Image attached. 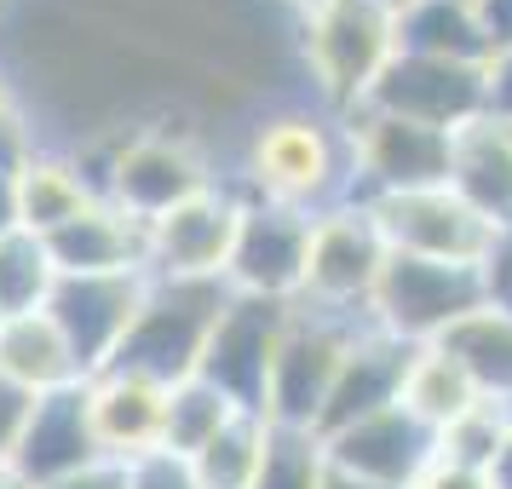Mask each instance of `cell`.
Here are the masks:
<instances>
[{"label": "cell", "mask_w": 512, "mask_h": 489, "mask_svg": "<svg viewBox=\"0 0 512 489\" xmlns=\"http://www.w3.org/2000/svg\"><path fill=\"white\" fill-rule=\"evenodd\" d=\"M242 196L311 213V219L351 202V150L340 116L311 104L259 116L242 150Z\"/></svg>", "instance_id": "1"}, {"label": "cell", "mask_w": 512, "mask_h": 489, "mask_svg": "<svg viewBox=\"0 0 512 489\" xmlns=\"http://www.w3.org/2000/svg\"><path fill=\"white\" fill-rule=\"evenodd\" d=\"M300 58L311 75L317 110L346 116L369 104L374 81L397 58V12L374 0H323L300 18Z\"/></svg>", "instance_id": "2"}, {"label": "cell", "mask_w": 512, "mask_h": 489, "mask_svg": "<svg viewBox=\"0 0 512 489\" xmlns=\"http://www.w3.org/2000/svg\"><path fill=\"white\" fill-rule=\"evenodd\" d=\"M231 300V282H173V277H150L139 317L121 340L110 369H133L150 374L162 386H179L202 369L208 340L219 328V311Z\"/></svg>", "instance_id": "3"}, {"label": "cell", "mask_w": 512, "mask_h": 489, "mask_svg": "<svg viewBox=\"0 0 512 489\" xmlns=\"http://www.w3.org/2000/svg\"><path fill=\"white\" fill-rule=\"evenodd\" d=\"M369 328V317H346V311H323V305H288V328L271 357V386H265V420L277 426H311L328 409V392L340 380L351 340Z\"/></svg>", "instance_id": "4"}, {"label": "cell", "mask_w": 512, "mask_h": 489, "mask_svg": "<svg viewBox=\"0 0 512 489\" xmlns=\"http://www.w3.org/2000/svg\"><path fill=\"white\" fill-rule=\"evenodd\" d=\"M489 300L484 265H443V259L392 254L369 294V323L403 346H432Z\"/></svg>", "instance_id": "5"}, {"label": "cell", "mask_w": 512, "mask_h": 489, "mask_svg": "<svg viewBox=\"0 0 512 489\" xmlns=\"http://www.w3.org/2000/svg\"><path fill=\"white\" fill-rule=\"evenodd\" d=\"M340 127H346V150H351V202L449 185V133L443 127L392 116V110H374V104L346 110Z\"/></svg>", "instance_id": "6"}, {"label": "cell", "mask_w": 512, "mask_h": 489, "mask_svg": "<svg viewBox=\"0 0 512 489\" xmlns=\"http://www.w3.org/2000/svg\"><path fill=\"white\" fill-rule=\"evenodd\" d=\"M363 208L374 213V225H380L392 254L443 259V265H489L495 248L507 242V231L495 219H484V213L472 208V202H461L449 185L374 196Z\"/></svg>", "instance_id": "7"}, {"label": "cell", "mask_w": 512, "mask_h": 489, "mask_svg": "<svg viewBox=\"0 0 512 489\" xmlns=\"http://www.w3.org/2000/svg\"><path fill=\"white\" fill-rule=\"evenodd\" d=\"M213 185L219 179H213L208 156L185 133H133V139H116L104 167H98V196L116 202L121 213L144 219V225Z\"/></svg>", "instance_id": "8"}, {"label": "cell", "mask_w": 512, "mask_h": 489, "mask_svg": "<svg viewBox=\"0 0 512 489\" xmlns=\"http://www.w3.org/2000/svg\"><path fill=\"white\" fill-rule=\"evenodd\" d=\"M386 236L374 225L363 202H340L311 219V248H305V282L300 305H323V311H346V317H369V294L380 271H386Z\"/></svg>", "instance_id": "9"}, {"label": "cell", "mask_w": 512, "mask_h": 489, "mask_svg": "<svg viewBox=\"0 0 512 489\" xmlns=\"http://www.w3.org/2000/svg\"><path fill=\"white\" fill-rule=\"evenodd\" d=\"M236 225H242V190L213 185L202 196L179 202L173 213L144 225L150 242V277L173 282H225L236 248Z\"/></svg>", "instance_id": "10"}, {"label": "cell", "mask_w": 512, "mask_h": 489, "mask_svg": "<svg viewBox=\"0 0 512 489\" xmlns=\"http://www.w3.org/2000/svg\"><path fill=\"white\" fill-rule=\"evenodd\" d=\"M288 305L294 300H254V294H231L219 311V328L202 357V380H213L236 409L265 415V386H271V357L288 328Z\"/></svg>", "instance_id": "11"}, {"label": "cell", "mask_w": 512, "mask_h": 489, "mask_svg": "<svg viewBox=\"0 0 512 489\" xmlns=\"http://www.w3.org/2000/svg\"><path fill=\"white\" fill-rule=\"evenodd\" d=\"M144 294H150V271H110V277H58L52 288V323L64 328V340L75 346L81 369L98 374L116 363L127 328L139 317Z\"/></svg>", "instance_id": "12"}, {"label": "cell", "mask_w": 512, "mask_h": 489, "mask_svg": "<svg viewBox=\"0 0 512 489\" xmlns=\"http://www.w3.org/2000/svg\"><path fill=\"white\" fill-rule=\"evenodd\" d=\"M305 248H311V213L271 208V202H248V196H242V225H236L231 265H225L231 294L300 300Z\"/></svg>", "instance_id": "13"}, {"label": "cell", "mask_w": 512, "mask_h": 489, "mask_svg": "<svg viewBox=\"0 0 512 489\" xmlns=\"http://www.w3.org/2000/svg\"><path fill=\"white\" fill-rule=\"evenodd\" d=\"M323 443L334 472H351V478L380 489H415V478L438 455V432L426 420H415L403 403H392L369 420H351L340 432H328Z\"/></svg>", "instance_id": "14"}, {"label": "cell", "mask_w": 512, "mask_h": 489, "mask_svg": "<svg viewBox=\"0 0 512 489\" xmlns=\"http://www.w3.org/2000/svg\"><path fill=\"white\" fill-rule=\"evenodd\" d=\"M369 104L455 133L472 116H484V64H449V58L397 52L392 64H386V75L374 81Z\"/></svg>", "instance_id": "15"}, {"label": "cell", "mask_w": 512, "mask_h": 489, "mask_svg": "<svg viewBox=\"0 0 512 489\" xmlns=\"http://www.w3.org/2000/svg\"><path fill=\"white\" fill-rule=\"evenodd\" d=\"M167 397L173 386L133 369H98L87 374V420L104 461L133 466L144 455H162L167 438Z\"/></svg>", "instance_id": "16"}, {"label": "cell", "mask_w": 512, "mask_h": 489, "mask_svg": "<svg viewBox=\"0 0 512 489\" xmlns=\"http://www.w3.org/2000/svg\"><path fill=\"white\" fill-rule=\"evenodd\" d=\"M93 461H104V455H98L93 420H87V380L35 397L24 438L12 449V466L24 472V484L29 489L58 484V478H70V472H81V466H93Z\"/></svg>", "instance_id": "17"}, {"label": "cell", "mask_w": 512, "mask_h": 489, "mask_svg": "<svg viewBox=\"0 0 512 489\" xmlns=\"http://www.w3.org/2000/svg\"><path fill=\"white\" fill-rule=\"evenodd\" d=\"M409 357L415 346H403L392 334H380V328H363L357 340H351L346 363H340V380H334V392H328V409L317 420V432H340L351 420H369L380 409H392L397 397H403V374H409Z\"/></svg>", "instance_id": "18"}, {"label": "cell", "mask_w": 512, "mask_h": 489, "mask_svg": "<svg viewBox=\"0 0 512 489\" xmlns=\"http://www.w3.org/2000/svg\"><path fill=\"white\" fill-rule=\"evenodd\" d=\"M58 277H110V271H150V242L144 219L121 213L116 202L98 196L87 213H75L70 225L47 236Z\"/></svg>", "instance_id": "19"}, {"label": "cell", "mask_w": 512, "mask_h": 489, "mask_svg": "<svg viewBox=\"0 0 512 489\" xmlns=\"http://www.w3.org/2000/svg\"><path fill=\"white\" fill-rule=\"evenodd\" d=\"M449 190L472 208L512 231V121L472 116L449 133Z\"/></svg>", "instance_id": "20"}, {"label": "cell", "mask_w": 512, "mask_h": 489, "mask_svg": "<svg viewBox=\"0 0 512 489\" xmlns=\"http://www.w3.org/2000/svg\"><path fill=\"white\" fill-rule=\"evenodd\" d=\"M0 374L12 386H24L29 397H47L87 380L64 328L52 323V311H18V317L0 323Z\"/></svg>", "instance_id": "21"}, {"label": "cell", "mask_w": 512, "mask_h": 489, "mask_svg": "<svg viewBox=\"0 0 512 489\" xmlns=\"http://www.w3.org/2000/svg\"><path fill=\"white\" fill-rule=\"evenodd\" d=\"M12 185H18V225L35 236H52L98 202V185L81 156H58V150H29L12 167Z\"/></svg>", "instance_id": "22"}, {"label": "cell", "mask_w": 512, "mask_h": 489, "mask_svg": "<svg viewBox=\"0 0 512 489\" xmlns=\"http://www.w3.org/2000/svg\"><path fill=\"white\" fill-rule=\"evenodd\" d=\"M432 346H443L466 374H472V386L484 392V403H495V409L512 415V311L484 300L472 317H461V323L449 328L443 340H432Z\"/></svg>", "instance_id": "23"}, {"label": "cell", "mask_w": 512, "mask_h": 489, "mask_svg": "<svg viewBox=\"0 0 512 489\" xmlns=\"http://www.w3.org/2000/svg\"><path fill=\"white\" fill-rule=\"evenodd\" d=\"M397 52H420V58H449V64H489L484 24L472 6H449V0H415L397 12Z\"/></svg>", "instance_id": "24"}, {"label": "cell", "mask_w": 512, "mask_h": 489, "mask_svg": "<svg viewBox=\"0 0 512 489\" xmlns=\"http://www.w3.org/2000/svg\"><path fill=\"white\" fill-rule=\"evenodd\" d=\"M397 403H403L415 420H426L432 432H443L449 420H461L466 409H478L484 392L472 386V374H466L443 346H415L409 374H403V397H397Z\"/></svg>", "instance_id": "25"}, {"label": "cell", "mask_w": 512, "mask_h": 489, "mask_svg": "<svg viewBox=\"0 0 512 489\" xmlns=\"http://www.w3.org/2000/svg\"><path fill=\"white\" fill-rule=\"evenodd\" d=\"M236 415H248V409H236L231 397L219 392L213 380H202V374H190V380H179L173 386V397H167V438H162V455H179V461H190V455H202L225 426H231Z\"/></svg>", "instance_id": "26"}, {"label": "cell", "mask_w": 512, "mask_h": 489, "mask_svg": "<svg viewBox=\"0 0 512 489\" xmlns=\"http://www.w3.org/2000/svg\"><path fill=\"white\" fill-rule=\"evenodd\" d=\"M52 288H58V265H52L47 236L18 231L0 236V311L18 317V311H47Z\"/></svg>", "instance_id": "27"}, {"label": "cell", "mask_w": 512, "mask_h": 489, "mask_svg": "<svg viewBox=\"0 0 512 489\" xmlns=\"http://www.w3.org/2000/svg\"><path fill=\"white\" fill-rule=\"evenodd\" d=\"M265 432H271L265 415H236L202 455H190L196 484L202 489H254L259 461H265Z\"/></svg>", "instance_id": "28"}, {"label": "cell", "mask_w": 512, "mask_h": 489, "mask_svg": "<svg viewBox=\"0 0 512 489\" xmlns=\"http://www.w3.org/2000/svg\"><path fill=\"white\" fill-rule=\"evenodd\" d=\"M328 443L311 426H277L265 432V461H259L254 489H323L328 484Z\"/></svg>", "instance_id": "29"}, {"label": "cell", "mask_w": 512, "mask_h": 489, "mask_svg": "<svg viewBox=\"0 0 512 489\" xmlns=\"http://www.w3.org/2000/svg\"><path fill=\"white\" fill-rule=\"evenodd\" d=\"M512 432V415L507 409H495V403H478V409H466L461 420H449L438 432V455L455 466H478V472H489V461H495V449H501V438Z\"/></svg>", "instance_id": "30"}, {"label": "cell", "mask_w": 512, "mask_h": 489, "mask_svg": "<svg viewBox=\"0 0 512 489\" xmlns=\"http://www.w3.org/2000/svg\"><path fill=\"white\" fill-rule=\"evenodd\" d=\"M127 489H202L190 461L179 455H144V461L127 466Z\"/></svg>", "instance_id": "31"}, {"label": "cell", "mask_w": 512, "mask_h": 489, "mask_svg": "<svg viewBox=\"0 0 512 489\" xmlns=\"http://www.w3.org/2000/svg\"><path fill=\"white\" fill-rule=\"evenodd\" d=\"M29 409H35V397L0 374V461H12V449H18V438L29 426Z\"/></svg>", "instance_id": "32"}, {"label": "cell", "mask_w": 512, "mask_h": 489, "mask_svg": "<svg viewBox=\"0 0 512 489\" xmlns=\"http://www.w3.org/2000/svg\"><path fill=\"white\" fill-rule=\"evenodd\" d=\"M484 110L512 121V47H501L484 64Z\"/></svg>", "instance_id": "33"}, {"label": "cell", "mask_w": 512, "mask_h": 489, "mask_svg": "<svg viewBox=\"0 0 512 489\" xmlns=\"http://www.w3.org/2000/svg\"><path fill=\"white\" fill-rule=\"evenodd\" d=\"M415 489H489V472H478V466H455V461H443V455H432V466L415 478Z\"/></svg>", "instance_id": "34"}, {"label": "cell", "mask_w": 512, "mask_h": 489, "mask_svg": "<svg viewBox=\"0 0 512 489\" xmlns=\"http://www.w3.org/2000/svg\"><path fill=\"white\" fill-rule=\"evenodd\" d=\"M41 489H127V466L121 461H93L70 472V478H58V484H41Z\"/></svg>", "instance_id": "35"}, {"label": "cell", "mask_w": 512, "mask_h": 489, "mask_svg": "<svg viewBox=\"0 0 512 489\" xmlns=\"http://www.w3.org/2000/svg\"><path fill=\"white\" fill-rule=\"evenodd\" d=\"M484 282H489V305L512 311V242H501V248H495V259L484 265Z\"/></svg>", "instance_id": "36"}, {"label": "cell", "mask_w": 512, "mask_h": 489, "mask_svg": "<svg viewBox=\"0 0 512 489\" xmlns=\"http://www.w3.org/2000/svg\"><path fill=\"white\" fill-rule=\"evenodd\" d=\"M478 24H484L489 47H512V0H478Z\"/></svg>", "instance_id": "37"}, {"label": "cell", "mask_w": 512, "mask_h": 489, "mask_svg": "<svg viewBox=\"0 0 512 489\" xmlns=\"http://www.w3.org/2000/svg\"><path fill=\"white\" fill-rule=\"evenodd\" d=\"M18 231V185H12V167H0V236Z\"/></svg>", "instance_id": "38"}, {"label": "cell", "mask_w": 512, "mask_h": 489, "mask_svg": "<svg viewBox=\"0 0 512 489\" xmlns=\"http://www.w3.org/2000/svg\"><path fill=\"white\" fill-rule=\"evenodd\" d=\"M489 489H512V432L501 438L495 461H489Z\"/></svg>", "instance_id": "39"}, {"label": "cell", "mask_w": 512, "mask_h": 489, "mask_svg": "<svg viewBox=\"0 0 512 489\" xmlns=\"http://www.w3.org/2000/svg\"><path fill=\"white\" fill-rule=\"evenodd\" d=\"M323 489H380V484H363V478H351V472H328Z\"/></svg>", "instance_id": "40"}, {"label": "cell", "mask_w": 512, "mask_h": 489, "mask_svg": "<svg viewBox=\"0 0 512 489\" xmlns=\"http://www.w3.org/2000/svg\"><path fill=\"white\" fill-rule=\"evenodd\" d=\"M0 489H29V484H24V472H18L12 461H0Z\"/></svg>", "instance_id": "41"}, {"label": "cell", "mask_w": 512, "mask_h": 489, "mask_svg": "<svg viewBox=\"0 0 512 489\" xmlns=\"http://www.w3.org/2000/svg\"><path fill=\"white\" fill-rule=\"evenodd\" d=\"M282 6H294V12H300V18H305V12H317L323 0H282Z\"/></svg>", "instance_id": "42"}, {"label": "cell", "mask_w": 512, "mask_h": 489, "mask_svg": "<svg viewBox=\"0 0 512 489\" xmlns=\"http://www.w3.org/2000/svg\"><path fill=\"white\" fill-rule=\"evenodd\" d=\"M374 6H386V12H403V6H415V0H374Z\"/></svg>", "instance_id": "43"}, {"label": "cell", "mask_w": 512, "mask_h": 489, "mask_svg": "<svg viewBox=\"0 0 512 489\" xmlns=\"http://www.w3.org/2000/svg\"><path fill=\"white\" fill-rule=\"evenodd\" d=\"M449 6H472V12H478V0H449Z\"/></svg>", "instance_id": "44"}, {"label": "cell", "mask_w": 512, "mask_h": 489, "mask_svg": "<svg viewBox=\"0 0 512 489\" xmlns=\"http://www.w3.org/2000/svg\"><path fill=\"white\" fill-rule=\"evenodd\" d=\"M0 323H6V311H0Z\"/></svg>", "instance_id": "45"}, {"label": "cell", "mask_w": 512, "mask_h": 489, "mask_svg": "<svg viewBox=\"0 0 512 489\" xmlns=\"http://www.w3.org/2000/svg\"><path fill=\"white\" fill-rule=\"evenodd\" d=\"M507 242H512V231H507Z\"/></svg>", "instance_id": "46"}]
</instances>
